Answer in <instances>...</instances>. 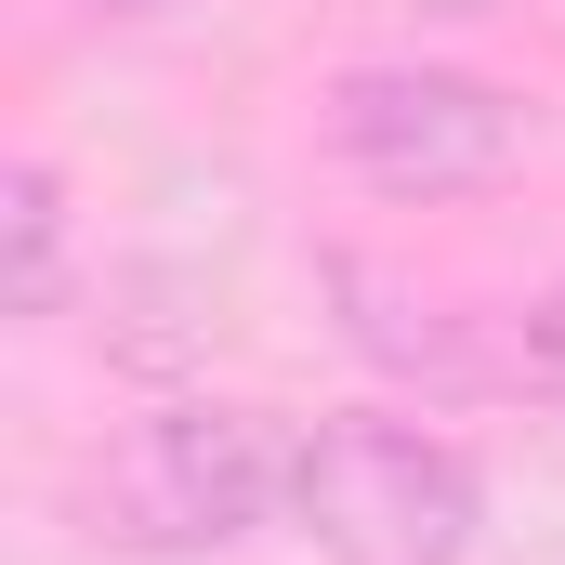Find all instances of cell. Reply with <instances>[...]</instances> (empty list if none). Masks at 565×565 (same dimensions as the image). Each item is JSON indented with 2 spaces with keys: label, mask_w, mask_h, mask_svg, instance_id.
<instances>
[{
  "label": "cell",
  "mask_w": 565,
  "mask_h": 565,
  "mask_svg": "<svg viewBox=\"0 0 565 565\" xmlns=\"http://www.w3.org/2000/svg\"><path fill=\"white\" fill-rule=\"evenodd\" d=\"M289 473H302V434L277 408H237V395H184V408H145L132 434H106L79 513L93 540L132 565H198L237 553L289 513Z\"/></svg>",
  "instance_id": "6da1fadb"
},
{
  "label": "cell",
  "mask_w": 565,
  "mask_h": 565,
  "mask_svg": "<svg viewBox=\"0 0 565 565\" xmlns=\"http://www.w3.org/2000/svg\"><path fill=\"white\" fill-rule=\"evenodd\" d=\"M289 526L329 565H473V540H487V473H473L460 434L408 422V408H342V422L302 434Z\"/></svg>",
  "instance_id": "7a4b0ae2"
},
{
  "label": "cell",
  "mask_w": 565,
  "mask_h": 565,
  "mask_svg": "<svg viewBox=\"0 0 565 565\" xmlns=\"http://www.w3.org/2000/svg\"><path fill=\"white\" fill-rule=\"evenodd\" d=\"M316 132L329 158L369 184V198H473V184H500L513 158H526V106L500 93V79H473V66H422V53H395V66H342L329 79V106H316Z\"/></svg>",
  "instance_id": "3957f363"
},
{
  "label": "cell",
  "mask_w": 565,
  "mask_h": 565,
  "mask_svg": "<svg viewBox=\"0 0 565 565\" xmlns=\"http://www.w3.org/2000/svg\"><path fill=\"white\" fill-rule=\"evenodd\" d=\"M66 250H79L66 171H53V158H13V171H0V302H13V329H40V316L66 302Z\"/></svg>",
  "instance_id": "277c9868"
},
{
  "label": "cell",
  "mask_w": 565,
  "mask_h": 565,
  "mask_svg": "<svg viewBox=\"0 0 565 565\" xmlns=\"http://www.w3.org/2000/svg\"><path fill=\"white\" fill-rule=\"evenodd\" d=\"M513 395H540V408H565V289H540V302H513Z\"/></svg>",
  "instance_id": "5b68a950"
},
{
  "label": "cell",
  "mask_w": 565,
  "mask_h": 565,
  "mask_svg": "<svg viewBox=\"0 0 565 565\" xmlns=\"http://www.w3.org/2000/svg\"><path fill=\"white\" fill-rule=\"evenodd\" d=\"M79 13H158V0H79Z\"/></svg>",
  "instance_id": "8992f818"
}]
</instances>
